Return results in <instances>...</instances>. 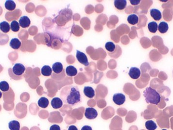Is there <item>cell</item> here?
I'll return each instance as SVG.
<instances>
[{"label": "cell", "mask_w": 173, "mask_h": 130, "mask_svg": "<svg viewBox=\"0 0 173 130\" xmlns=\"http://www.w3.org/2000/svg\"><path fill=\"white\" fill-rule=\"evenodd\" d=\"M21 45V43L17 38L12 39L10 42V46L15 50H18Z\"/></svg>", "instance_id": "15"}, {"label": "cell", "mask_w": 173, "mask_h": 130, "mask_svg": "<svg viewBox=\"0 0 173 130\" xmlns=\"http://www.w3.org/2000/svg\"><path fill=\"white\" fill-rule=\"evenodd\" d=\"M30 20L27 16H23L21 17L19 20V24L22 28H28L30 24Z\"/></svg>", "instance_id": "8"}, {"label": "cell", "mask_w": 173, "mask_h": 130, "mask_svg": "<svg viewBox=\"0 0 173 130\" xmlns=\"http://www.w3.org/2000/svg\"><path fill=\"white\" fill-rule=\"evenodd\" d=\"M81 130H92V129L89 126H85L82 127Z\"/></svg>", "instance_id": "30"}, {"label": "cell", "mask_w": 173, "mask_h": 130, "mask_svg": "<svg viewBox=\"0 0 173 130\" xmlns=\"http://www.w3.org/2000/svg\"><path fill=\"white\" fill-rule=\"evenodd\" d=\"M5 7L6 9L9 11H13L16 8V4L13 1L8 0V1H6L5 2Z\"/></svg>", "instance_id": "21"}, {"label": "cell", "mask_w": 173, "mask_h": 130, "mask_svg": "<svg viewBox=\"0 0 173 130\" xmlns=\"http://www.w3.org/2000/svg\"><path fill=\"white\" fill-rule=\"evenodd\" d=\"M51 106L54 109L61 108L63 105V101L60 98L55 97L51 101Z\"/></svg>", "instance_id": "10"}, {"label": "cell", "mask_w": 173, "mask_h": 130, "mask_svg": "<svg viewBox=\"0 0 173 130\" xmlns=\"http://www.w3.org/2000/svg\"><path fill=\"white\" fill-rule=\"evenodd\" d=\"M129 75L132 79L136 80L139 78L141 75V71L139 68L133 67L130 68L129 72Z\"/></svg>", "instance_id": "7"}, {"label": "cell", "mask_w": 173, "mask_h": 130, "mask_svg": "<svg viewBox=\"0 0 173 130\" xmlns=\"http://www.w3.org/2000/svg\"><path fill=\"white\" fill-rule=\"evenodd\" d=\"M85 116L89 120H93L98 116L97 111L95 108L92 107H88L86 108Z\"/></svg>", "instance_id": "5"}, {"label": "cell", "mask_w": 173, "mask_h": 130, "mask_svg": "<svg viewBox=\"0 0 173 130\" xmlns=\"http://www.w3.org/2000/svg\"><path fill=\"white\" fill-rule=\"evenodd\" d=\"M114 5L117 10H123L127 6V1L125 0H116L114 2Z\"/></svg>", "instance_id": "11"}, {"label": "cell", "mask_w": 173, "mask_h": 130, "mask_svg": "<svg viewBox=\"0 0 173 130\" xmlns=\"http://www.w3.org/2000/svg\"><path fill=\"white\" fill-rule=\"evenodd\" d=\"M105 47L108 51L110 52H113L115 50L116 46L114 43L112 42H108L106 43Z\"/></svg>", "instance_id": "26"}, {"label": "cell", "mask_w": 173, "mask_h": 130, "mask_svg": "<svg viewBox=\"0 0 173 130\" xmlns=\"http://www.w3.org/2000/svg\"><path fill=\"white\" fill-rule=\"evenodd\" d=\"M38 105L42 108H46L48 107L49 104V101L47 98L46 97H41L38 100Z\"/></svg>", "instance_id": "16"}, {"label": "cell", "mask_w": 173, "mask_h": 130, "mask_svg": "<svg viewBox=\"0 0 173 130\" xmlns=\"http://www.w3.org/2000/svg\"><path fill=\"white\" fill-rule=\"evenodd\" d=\"M128 22L131 25H135L137 24L139 21V17L136 14H133L130 15L128 17Z\"/></svg>", "instance_id": "17"}, {"label": "cell", "mask_w": 173, "mask_h": 130, "mask_svg": "<svg viewBox=\"0 0 173 130\" xmlns=\"http://www.w3.org/2000/svg\"><path fill=\"white\" fill-rule=\"evenodd\" d=\"M25 66L21 63H16L14 64L12 68V72L15 76H21L26 71Z\"/></svg>", "instance_id": "3"}, {"label": "cell", "mask_w": 173, "mask_h": 130, "mask_svg": "<svg viewBox=\"0 0 173 130\" xmlns=\"http://www.w3.org/2000/svg\"><path fill=\"white\" fill-rule=\"evenodd\" d=\"M52 69L48 65H44L41 69V74L44 76H50L52 74Z\"/></svg>", "instance_id": "20"}, {"label": "cell", "mask_w": 173, "mask_h": 130, "mask_svg": "<svg viewBox=\"0 0 173 130\" xmlns=\"http://www.w3.org/2000/svg\"><path fill=\"white\" fill-rule=\"evenodd\" d=\"M145 127L148 130H155L157 128V126L153 120H147L145 122Z\"/></svg>", "instance_id": "23"}, {"label": "cell", "mask_w": 173, "mask_h": 130, "mask_svg": "<svg viewBox=\"0 0 173 130\" xmlns=\"http://www.w3.org/2000/svg\"><path fill=\"white\" fill-rule=\"evenodd\" d=\"M66 74L69 76H74L78 74V70L74 66H68L65 69Z\"/></svg>", "instance_id": "13"}, {"label": "cell", "mask_w": 173, "mask_h": 130, "mask_svg": "<svg viewBox=\"0 0 173 130\" xmlns=\"http://www.w3.org/2000/svg\"><path fill=\"white\" fill-rule=\"evenodd\" d=\"M10 28L11 30L14 32H17L20 29L19 24L16 20L12 21L10 24Z\"/></svg>", "instance_id": "25"}, {"label": "cell", "mask_w": 173, "mask_h": 130, "mask_svg": "<svg viewBox=\"0 0 173 130\" xmlns=\"http://www.w3.org/2000/svg\"><path fill=\"white\" fill-rule=\"evenodd\" d=\"M2 92H1V91H0V99H1V97H2Z\"/></svg>", "instance_id": "32"}, {"label": "cell", "mask_w": 173, "mask_h": 130, "mask_svg": "<svg viewBox=\"0 0 173 130\" xmlns=\"http://www.w3.org/2000/svg\"><path fill=\"white\" fill-rule=\"evenodd\" d=\"M143 96L147 103L157 105L161 102V97L160 94L151 87L146 88L143 92Z\"/></svg>", "instance_id": "2"}, {"label": "cell", "mask_w": 173, "mask_h": 130, "mask_svg": "<svg viewBox=\"0 0 173 130\" xmlns=\"http://www.w3.org/2000/svg\"><path fill=\"white\" fill-rule=\"evenodd\" d=\"M112 100L115 104L121 105L125 102V96L122 93H116L114 94Z\"/></svg>", "instance_id": "6"}, {"label": "cell", "mask_w": 173, "mask_h": 130, "mask_svg": "<svg viewBox=\"0 0 173 130\" xmlns=\"http://www.w3.org/2000/svg\"><path fill=\"white\" fill-rule=\"evenodd\" d=\"M169 29V25L167 22H161L158 26V30L161 34H165L167 32Z\"/></svg>", "instance_id": "19"}, {"label": "cell", "mask_w": 173, "mask_h": 130, "mask_svg": "<svg viewBox=\"0 0 173 130\" xmlns=\"http://www.w3.org/2000/svg\"><path fill=\"white\" fill-rule=\"evenodd\" d=\"M148 28L150 32H152V33H155L157 32V29H158L157 23L154 21L149 22L148 24Z\"/></svg>", "instance_id": "24"}, {"label": "cell", "mask_w": 173, "mask_h": 130, "mask_svg": "<svg viewBox=\"0 0 173 130\" xmlns=\"http://www.w3.org/2000/svg\"><path fill=\"white\" fill-rule=\"evenodd\" d=\"M8 124L10 130H20V123L17 120H12L9 122Z\"/></svg>", "instance_id": "18"}, {"label": "cell", "mask_w": 173, "mask_h": 130, "mask_svg": "<svg viewBox=\"0 0 173 130\" xmlns=\"http://www.w3.org/2000/svg\"><path fill=\"white\" fill-rule=\"evenodd\" d=\"M10 26L8 22L3 21L0 23V29L4 33H7L10 31Z\"/></svg>", "instance_id": "22"}, {"label": "cell", "mask_w": 173, "mask_h": 130, "mask_svg": "<svg viewBox=\"0 0 173 130\" xmlns=\"http://www.w3.org/2000/svg\"><path fill=\"white\" fill-rule=\"evenodd\" d=\"M60 98L65 104L72 106H76L82 102L80 90L73 85L64 87L60 92Z\"/></svg>", "instance_id": "1"}, {"label": "cell", "mask_w": 173, "mask_h": 130, "mask_svg": "<svg viewBox=\"0 0 173 130\" xmlns=\"http://www.w3.org/2000/svg\"><path fill=\"white\" fill-rule=\"evenodd\" d=\"M166 130V129H163V130Z\"/></svg>", "instance_id": "33"}, {"label": "cell", "mask_w": 173, "mask_h": 130, "mask_svg": "<svg viewBox=\"0 0 173 130\" xmlns=\"http://www.w3.org/2000/svg\"><path fill=\"white\" fill-rule=\"evenodd\" d=\"M50 130H61V129L57 124H53L50 127Z\"/></svg>", "instance_id": "28"}, {"label": "cell", "mask_w": 173, "mask_h": 130, "mask_svg": "<svg viewBox=\"0 0 173 130\" xmlns=\"http://www.w3.org/2000/svg\"><path fill=\"white\" fill-rule=\"evenodd\" d=\"M0 90L3 92H7L9 90V85L6 81L0 82Z\"/></svg>", "instance_id": "27"}, {"label": "cell", "mask_w": 173, "mask_h": 130, "mask_svg": "<svg viewBox=\"0 0 173 130\" xmlns=\"http://www.w3.org/2000/svg\"><path fill=\"white\" fill-rule=\"evenodd\" d=\"M68 130H78V129L75 126H70L69 127Z\"/></svg>", "instance_id": "31"}, {"label": "cell", "mask_w": 173, "mask_h": 130, "mask_svg": "<svg viewBox=\"0 0 173 130\" xmlns=\"http://www.w3.org/2000/svg\"><path fill=\"white\" fill-rule=\"evenodd\" d=\"M150 15L156 21H159L162 18V14L159 10L156 9H152L150 11Z\"/></svg>", "instance_id": "9"}, {"label": "cell", "mask_w": 173, "mask_h": 130, "mask_svg": "<svg viewBox=\"0 0 173 130\" xmlns=\"http://www.w3.org/2000/svg\"><path fill=\"white\" fill-rule=\"evenodd\" d=\"M130 2L131 4L133 5H137L140 3V1H133V0H130Z\"/></svg>", "instance_id": "29"}, {"label": "cell", "mask_w": 173, "mask_h": 130, "mask_svg": "<svg viewBox=\"0 0 173 130\" xmlns=\"http://www.w3.org/2000/svg\"><path fill=\"white\" fill-rule=\"evenodd\" d=\"M76 57L77 60L79 61V62L81 63V64H83L85 66L89 65V62L88 61L87 57L86 56V54L84 53L83 52H81L80 51L77 50Z\"/></svg>", "instance_id": "4"}, {"label": "cell", "mask_w": 173, "mask_h": 130, "mask_svg": "<svg viewBox=\"0 0 173 130\" xmlns=\"http://www.w3.org/2000/svg\"><path fill=\"white\" fill-rule=\"evenodd\" d=\"M84 93L85 96L89 98H93L95 95V91L91 87L86 86L84 87Z\"/></svg>", "instance_id": "12"}, {"label": "cell", "mask_w": 173, "mask_h": 130, "mask_svg": "<svg viewBox=\"0 0 173 130\" xmlns=\"http://www.w3.org/2000/svg\"><path fill=\"white\" fill-rule=\"evenodd\" d=\"M63 69V65L60 62H56L52 65V70L54 73L56 74H59L62 72Z\"/></svg>", "instance_id": "14"}]
</instances>
